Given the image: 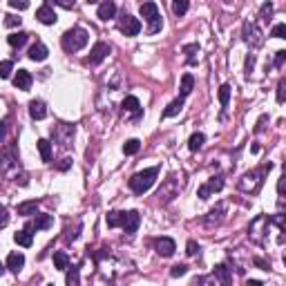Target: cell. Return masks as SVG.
I'll return each instance as SVG.
<instances>
[{"mask_svg": "<svg viewBox=\"0 0 286 286\" xmlns=\"http://www.w3.org/2000/svg\"><path fill=\"white\" fill-rule=\"evenodd\" d=\"M266 121H268V117L264 114V117H262L260 121H257V127H255V132H262V130H264V123H266Z\"/></svg>", "mask_w": 286, "mask_h": 286, "instance_id": "cell-51", "label": "cell"}, {"mask_svg": "<svg viewBox=\"0 0 286 286\" xmlns=\"http://www.w3.org/2000/svg\"><path fill=\"white\" fill-rule=\"evenodd\" d=\"M157 177H159V165L141 170V172H134V175L130 177V181H127V185H130V190H132L134 195H143V192H148L154 185Z\"/></svg>", "mask_w": 286, "mask_h": 286, "instance_id": "cell-3", "label": "cell"}, {"mask_svg": "<svg viewBox=\"0 0 286 286\" xmlns=\"http://www.w3.org/2000/svg\"><path fill=\"white\" fill-rule=\"evenodd\" d=\"M270 36L273 38H286V25L284 22H280V25L273 27V29H270Z\"/></svg>", "mask_w": 286, "mask_h": 286, "instance_id": "cell-40", "label": "cell"}, {"mask_svg": "<svg viewBox=\"0 0 286 286\" xmlns=\"http://www.w3.org/2000/svg\"><path fill=\"white\" fill-rule=\"evenodd\" d=\"M96 16L101 18V20H110V18L117 16V2L114 0H103L99 9H96Z\"/></svg>", "mask_w": 286, "mask_h": 286, "instance_id": "cell-15", "label": "cell"}, {"mask_svg": "<svg viewBox=\"0 0 286 286\" xmlns=\"http://www.w3.org/2000/svg\"><path fill=\"white\" fill-rule=\"evenodd\" d=\"M284 61H286V52H284V49H280V52L275 54V67H277V69H282Z\"/></svg>", "mask_w": 286, "mask_h": 286, "instance_id": "cell-48", "label": "cell"}, {"mask_svg": "<svg viewBox=\"0 0 286 286\" xmlns=\"http://www.w3.org/2000/svg\"><path fill=\"white\" fill-rule=\"evenodd\" d=\"M154 250H157V255H161V257H172L175 250H177L175 239H170V237L154 239Z\"/></svg>", "mask_w": 286, "mask_h": 286, "instance_id": "cell-14", "label": "cell"}, {"mask_svg": "<svg viewBox=\"0 0 286 286\" xmlns=\"http://www.w3.org/2000/svg\"><path fill=\"white\" fill-rule=\"evenodd\" d=\"M204 141H206V137H204L202 132H195L190 139H188V148H190L192 152H197V150L204 148Z\"/></svg>", "mask_w": 286, "mask_h": 286, "instance_id": "cell-32", "label": "cell"}, {"mask_svg": "<svg viewBox=\"0 0 286 286\" xmlns=\"http://www.w3.org/2000/svg\"><path fill=\"white\" fill-rule=\"evenodd\" d=\"M29 117H32L34 121H41V119L47 117V107H45V103L34 99V101L29 103Z\"/></svg>", "mask_w": 286, "mask_h": 286, "instance_id": "cell-20", "label": "cell"}, {"mask_svg": "<svg viewBox=\"0 0 286 286\" xmlns=\"http://www.w3.org/2000/svg\"><path fill=\"white\" fill-rule=\"evenodd\" d=\"M2 273H5V264H0V275H2Z\"/></svg>", "mask_w": 286, "mask_h": 286, "instance_id": "cell-55", "label": "cell"}, {"mask_svg": "<svg viewBox=\"0 0 286 286\" xmlns=\"http://www.w3.org/2000/svg\"><path fill=\"white\" fill-rule=\"evenodd\" d=\"M270 16H273V2H264V5H262V9H260L262 22H268Z\"/></svg>", "mask_w": 286, "mask_h": 286, "instance_id": "cell-39", "label": "cell"}, {"mask_svg": "<svg viewBox=\"0 0 286 286\" xmlns=\"http://www.w3.org/2000/svg\"><path fill=\"white\" fill-rule=\"evenodd\" d=\"M54 224V217L52 215H36V219L34 222L27 224V230H47V228H52Z\"/></svg>", "mask_w": 286, "mask_h": 286, "instance_id": "cell-16", "label": "cell"}, {"mask_svg": "<svg viewBox=\"0 0 286 286\" xmlns=\"http://www.w3.org/2000/svg\"><path fill=\"white\" fill-rule=\"evenodd\" d=\"M244 41L248 42L250 47H260L264 42V36H262V32L257 29L255 22H244Z\"/></svg>", "mask_w": 286, "mask_h": 286, "instance_id": "cell-13", "label": "cell"}, {"mask_svg": "<svg viewBox=\"0 0 286 286\" xmlns=\"http://www.w3.org/2000/svg\"><path fill=\"white\" fill-rule=\"evenodd\" d=\"M270 168H273V163L264 165V168H260V170H250V172H246V175L239 179V190L255 195V192L262 188V184H264V175L268 172Z\"/></svg>", "mask_w": 286, "mask_h": 286, "instance_id": "cell-5", "label": "cell"}, {"mask_svg": "<svg viewBox=\"0 0 286 286\" xmlns=\"http://www.w3.org/2000/svg\"><path fill=\"white\" fill-rule=\"evenodd\" d=\"M52 137L54 141H59L63 148L72 145V139H74V125H69V123H61L52 130Z\"/></svg>", "mask_w": 286, "mask_h": 286, "instance_id": "cell-9", "label": "cell"}, {"mask_svg": "<svg viewBox=\"0 0 286 286\" xmlns=\"http://www.w3.org/2000/svg\"><path fill=\"white\" fill-rule=\"evenodd\" d=\"M5 25H7V27H20V18H18V16H11V14H7V16H5Z\"/></svg>", "mask_w": 286, "mask_h": 286, "instance_id": "cell-46", "label": "cell"}, {"mask_svg": "<svg viewBox=\"0 0 286 286\" xmlns=\"http://www.w3.org/2000/svg\"><path fill=\"white\" fill-rule=\"evenodd\" d=\"M54 266H56L59 270H67L69 268V257H67L65 250H56V253H54Z\"/></svg>", "mask_w": 286, "mask_h": 286, "instance_id": "cell-30", "label": "cell"}, {"mask_svg": "<svg viewBox=\"0 0 286 286\" xmlns=\"http://www.w3.org/2000/svg\"><path fill=\"white\" fill-rule=\"evenodd\" d=\"M250 72H253V56L246 59V74H250Z\"/></svg>", "mask_w": 286, "mask_h": 286, "instance_id": "cell-53", "label": "cell"}, {"mask_svg": "<svg viewBox=\"0 0 286 286\" xmlns=\"http://www.w3.org/2000/svg\"><path fill=\"white\" fill-rule=\"evenodd\" d=\"M224 210H226V206H224V204L215 206V208H212V210L206 215L204 224H206V226H217V224H222V215H224Z\"/></svg>", "mask_w": 286, "mask_h": 286, "instance_id": "cell-21", "label": "cell"}, {"mask_svg": "<svg viewBox=\"0 0 286 286\" xmlns=\"http://www.w3.org/2000/svg\"><path fill=\"white\" fill-rule=\"evenodd\" d=\"M65 284H67V286H76V284H81L79 268H69V270H67V277H65Z\"/></svg>", "mask_w": 286, "mask_h": 286, "instance_id": "cell-37", "label": "cell"}, {"mask_svg": "<svg viewBox=\"0 0 286 286\" xmlns=\"http://www.w3.org/2000/svg\"><path fill=\"white\" fill-rule=\"evenodd\" d=\"M7 137V121H0V143L5 141Z\"/></svg>", "mask_w": 286, "mask_h": 286, "instance_id": "cell-50", "label": "cell"}, {"mask_svg": "<svg viewBox=\"0 0 286 286\" xmlns=\"http://www.w3.org/2000/svg\"><path fill=\"white\" fill-rule=\"evenodd\" d=\"M185 253L190 255V257H195V255H199V244H197L195 239H190V242H188V246H185Z\"/></svg>", "mask_w": 286, "mask_h": 286, "instance_id": "cell-44", "label": "cell"}, {"mask_svg": "<svg viewBox=\"0 0 286 286\" xmlns=\"http://www.w3.org/2000/svg\"><path fill=\"white\" fill-rule=\"evenodd\" d=\"M228 101H230V85H222V87H219V103L226 107Z\"/></svg>", "mask_w": 286, "mask_h": 286, "instance_id": "cell-38", "label": "cell"}, {"mask_svg": "<svg viewBox=\"0 0 286 286\" xmlns=\"http://www.w3.org/2000/svg\"><path fill=\"white\" fill-rule=\"evenodd\" d=\"M184 101H185L184 96H179V99H175V101H172V103H170V105L163 110V119L177 117V114H179V112H181V107H184Z\"/></svg>", "mask_w": 286, "mask_h": 286, "instance_id": "cell-26", "label": "cell"}, {"mask_svg": "<svg viewBox=\"0 0 286 286\" xmlns=\"http://www.w3.org/2000/svg\"><path fill=\"white\" fill-rule=\"evenodd\" d=\"M9 7H14V9H27L29 7V0H9Z\"/></svg>", "mask_w": 286, "mask_h": 286, "instance_id": "cell-45", "label": "cell"}, {"mask_svg": "<svg viewBox=\"0 0 286 286\" xmlns=\"http://www.w3.org/2000/svg\"><path fill=\"white\" fill-rule=\"evenodd\" d=\"M47 47L42 45V42H36V45H32L29 47V59L34 61V63H42V61L47 59Z\"/></svg>", "mask_w": 286, "mask_h": 286, "instance_id": "cell-22", "label": "cell"}, {"mask_svg": "<svg viewBox=\"0 0 286 286\" xmlns=\"http://www.w3.org/2000/svg\"><path fill=\"white\" fill-rule=\"evenodd\" d=\"M224 188V177H212L208 184L199 185V190H197V197L199 199H210L212 192H219Z\"/></svg>", "mask_w": 286, "mask_h": 286, "instance_id": "cell-12", "label": "cell"}, {"mask_svg": "<svg viewBox=\"0 0 286 286\" xmlns=\"http://www.w3.org/2000/svg\"><path fill=\"white\" fill-rule=\"evenodd\" d=\"M22 266H25V255H22V253H11L9 257H7V266H5V268H9L14 275H18V273H20Z\"/></svg>", "mask_w": 286, "mask_h": 286, "instance_id": "cell-19", "label": "cell"}, {"mask_svg": "<svg viewBox=\"0 0 286 286\" xmlns=\"http://www.w3.org/2000/svg\"><path fill=\"white\" fill-rule=\"evenodd\" d=\"M268 226H270L268 215H257V217L250 222V226H248V237L253 239L255 244H262L264 237H266V233H268Z\"/></svg>", "mask_w": 286, "mask_h": 286, "instance_id": "cell-8", "label": "cell"}, {"mask_svg": "<svg viewBox=\"0 0 286 286\" xmlns=\"http://www.w3.org/2000/svg\"><path fill=\"white\" fill-rule=\"evenodd\" d=\"M123 110L132 112L134 117H139V114H141V103H139L137 96H125V101H123Z\"/></svg>", "mask_w": 286, "mask_h": 286, "instance_id": "cell-27", "label": "cell"}, {"mask_svg": "<svg viewBox=\"0 0 286 286\" xmlns=\"http://www.w3.org/2000/svg\"><path fill=\"white\" fill-rule=\"evenodd\" d=\"M32 230H27V228H25V230H18V233L16 235H14V242H16V244L18 246H25V248H29V246H32L34 244V237H32Z\"/></svg>", "mask_w": 286, "mask_h": 286, "instance_id": "cell-25", "label": "cell"}, {"mask_svg": "<svg viewBox=\"0 0 286 286\" xmlns=\"http://www.w3.org/2000/svg\"><path fill=\"white\" fill-rule=\"evenodd\" d=\"M87 2H99V0H87Z\"/></svg>", "mask_w": 286, "mask_h": 286, "instance_id": "cell-56", "label": "cell"}, {"mask_svg": "<svg viewBox=\"0 0 286 286\" xmlns=\"http://www.w3.org/2000/svg\"><path fill=\"white\" fill-rule=\"evenodd\" d=\"M185 273H188V266L185 264H175L170 268V275L172 277H181V275H185Z\"/></svg>", "mask_w": 286, "mask_h": 286, "instance_id": "cell-42", "label": "cell"}, {"mask_svg": "<svg viewBox=\"0 0 286 286\" xmlns=\"http://www.w3.org/2000/svg\"><path fill=\"white\" fill-rule=\"evenodd\" d=\"M36 18L42 22V25H56V20H59V16L54 14V9L49 5H42L41 9L36 11Z\"/></svg>", "mask_w": 286, "mask_h": 286, "instance_id": "cell-18", "label": "cell"}, {"mask_svg": "<svg viewBox=\"0 0 286 286\" xmlns=\"http://www.w3.org/2000/svg\"><path fill=\"white\" fill-rule=\"evenodd\" d=\"M286 101V81L280 79V83H277V103H284Z\"/></svg>", "mask_w": 286, "mask_h": 286, "instance_id": "cell-41", "label": "cell"}, {"mask_svg": "<svg viewBox=\"0 0 286 286\" xmlns=\"http://www.w3.org/2000/svg\"><path fill=\"white\" fill-rule=\"evenodd\" d=\"M255 264L260 266L262 270H268V268H270V264H266V262H264V260H260V257H257V260H255Z\"/></svg>", "mask_w": 286, "mask_h": 286, "instance_id": "cell-52", "label": "cell"}, {"mask_svg": "<svg viewBox=\"0 0 286 286\" xmlns=\"http://www.w3.org/2000/svg\"><path fill=\"white\" fill-rule=\"evenodd\" d=\"M215 277H217V280L222 282L224 286H228L230 282H233V275H230V268H228L226 264H217V266H215Z\"/></svg>", "mask_w": 286, "mask_h": 286, "instance_id": "cell-23", "label": "cell"}, {"mask_svg": "<svg viewBox=\"0 0 286 286\" xmlns=\"http://www.w3.org/2000/svg\"><path fill=\"white\" fill-rule=\"evenodd\" d=\"M69 165H72V159H69V157H65V159H61V163H56V168H59V170H67Z\"/></svg>", "mask_w": 286, "mask_h": 286, "instance_id": "cell-49", "label": "cell"}, {"mask_svg": "<svg viewBox=\"0 0 286 286\" xmlns=\"http://www.w3.org/2000/svg\"><path fill=\"white\" fill-rule=\"evenodd\" d=\"M141 150V141L139 139H130V141L123 143V152L125 154H137Z\"/></svg>", "mask_w": 286, "mask_h": 286, "instance_id": "cell-34", "label": "cell"}, {"mask_svg": "<svg viewBox=\"0 0 286 286\" xmlns=\"http://www.w3.org/2000/svg\"><path fill=\"white\" fill-rule=\"evenodd\" d=\"M107 54H110V45H107V42H96L94 47H92L90 56L85 59V63L87 65H99V63H103V61L107 59Z\"/></svg>", "mask_w": 286, "mask_h": 286, "instance_id": "cell-11", "label": "cell"}, {"mask_svg": "<svg viewBox=\"0 0 286 286\" xmlns=\"http://www.w3.org/2000/svg\"><path fill=\"white\" fill-rule=\"evenodd\" d=\"M179 190H181V184H179V179H177L175 175H170L168 179L161 184V188H159V192H157V199H159V204H170L175 197H179Z\"/></svg>", "mask_w": 286, "mask_h": 286, "instance_id": "cell-7", "label": "cell"}, {"mask_svg": "<svg viewBox=\"0 0 286 286\" xmlns=\"http://www.w3.org/2000/svg\"><path fill=\"white\" fill-rule=\"evenodd\" d=\"M248 286H262L260 280H248Z\"/></svg>", "mask_w": 286, "mask_h": 286, "instance_id": "cell-54", "label": "cell"}, {"mask_svg": "<svg viewBox=\"0 0 286 286\" xmlns=\"http://www.w3.org/2000/svg\"><path fill=\"white\" fill-rule=\"evenodd\" d=\"M119 29H121L125 36H137V34L141 32V22H139V18L130 16V14H123V16L119 18Z\"/></svg>", "mask_w": 286, "mask_h": 286, "instance_id": "cell-10", "label": "cell"}, {"mask_svg": "<svg viewBox=\"0 0 286 286\" xmlns=\"http://www.w3.org/2000/svg\"><path fill=\"white\" fill-rule=\"evenodd\" d=\"M184 54L188 56V65H195V63H197L195 54H199V45H197V42H192V45H185V47H184Z\"/></svg>", "mask_w": 286, "mask_h": 286, "instance_id": "cell-35", "label": "cell"}, {"mask_svg": "<svg viewBox=\"0 0 286 286\" xmlns=\"http://www.w3.org/2000/svg\"><path fill=\"white\" fill-rule=\"evenodd\" d=\"M47 2H54V5L63 7V9H74L76 5V0H47Z\"/></svg>", "mask_w": 286, "mask_h": 286, "instance_id": "cell-43", "label": "cell"}, {"mask_svg": "<svg viewBox=\"0 0 286 286\" xmlns=\"http://www.w3.org/2000/svg\"><path fill=\"white\" fill-rule=\"evenodd\" d=\"M7 224H9V212L5 206H0V228H5Z\"/></svg>", "mask_w": 286, "mask_h": 286, "instance_id": "cell-47", "label": "cell"}, {"mask_svg": "<svg viewBox=\"0 0 286 286\" xmlns=\"http://www.w3.org/2000/svg\"><path fill=\"white\" fill-rule=\"evenodd\" d=\"M38 152H41L42 161L49 163V161H52V143H49L47 139H41V141H38Z\"/></svg>", "mask_w": 286, "mask_h": 286, "instance_id": "cell-31", "label": "cell"}, {"mask_svg": "<svg viewBox=\"0 0 286 286\" xmlns=\"http://www.w3.org/2000/svg\"><path fill=\"white\" fill-rule=\"evenodd\" d=\"M141 11V18L148 22V34H159L161 27H163V20H161V14H159V7L154 2H143L139 7Z\"/></svg>", "mask_w": 286, "mask_h": 286, "instance_id": "cell-6", "label": "cell"}, {"mask_svg": "<svg viewBox=\"0 0 286 286\" xmlns=\"http://www.w3.org/2000/svg\"><path fill=\"white\" fill-rule=\"evenodd\" d=\"M36 208H38L36 199H32V202H22V204H18V215H36Z\"/></svg>", "mask_w": 286, "mask_h": 286, "instance_id": "cell-33", "label": "cell"}, {"mask_svg": "<svg viewBox=\"0 0 286 286\" xmlns=\"http://www.w3.org/2000/svg\"><path fill=\"white\" fill-rule=\"evenodd\" d=\"M188 9H190V0H172V14H175L177 18L185 16Z\"/></svg>", "mask_w": 286, "mask_h": 286, "instance_id": "cell-29", "label": "cell"}, {"mask_svg": "<svg viewBox=\"0 0 286 286\" xmlns=\"http://www.w3.org/2000/svg\"><path fill=\"white\" fill-rule=\"evenodd\" d=\"M32 83H34L32 74H29L27 69H18V72H16V76H14V85H16L18 90L27 92L29 87H32Z\"/></svg>", "mask_w": 286, "mask_h": 286, "instance_id": "cell-17", "label": "cell"}, {"mask_svg": "<svg viewBox=\"0 0 286 286\" xmlns=\"http://www.w3.org/2000/svg\"><path fill=\"white\" fill-rule=\"evenodd\" d=\"M27 38H29V34L27 32H14V34L7 36V42H9L11 47H22V45L27 42Z\"/></svg>", "mask_w": 286, "mask_h": 286, "instance_id": "cell-28", "label": "cell"}, {"mask_svg": "<svg viewBox=\"0 0 286 286\" xmlns=\"http://www.w3.org/2000/svg\"><path fill=\"white\" fill-rule=\"evenodd\" d=\"M179 96H184V99H185V96H190V92L192 90H195V76H192V74H184V76H181V87H179Z\"/></svg>", "mask_w": 286, "mask_h": 286, "instance_id": "cell-24", "label": "cell"}, {"mask_svg": "<svg viewBox=\"0 0 286 286\" xmlns=\"http://www.w3.org/2000/svg\"><path fill=\"white\" fill-rule=\"evenodd\" d=\"M18 170H20L18 152H16V148H14V145H9V148H5L2 157H0V172H2L5 177H11L16 184L27 185V184H29V181H27V175H25V172H20V175H18Z\"/></svg>", "mask_w": 286, "mask_h": 286, "instance_id": "cell-1", "label": "cell"}, {"mask_svg": "<svg viewBox=\"0 0 286 286\" xmlns=\"http://www.w3.org/2000/svg\"><path fill=\"white\" fill-rule=\"evenodd\" d=\"M87 41H90V34L85 32L83 27H72V29H67V32L63 34V38H61V45H63V49L67 54H72V52H79V49H83L85 45H87Z\"/></svg>", "mask_w": 286, "mask_h": 286, "instance_id": "cell-4", "label": "cell"}, {"mask_svg": "<svg viewBox=\"0 0 286 286\" xmlns=\"http://www.w3.org/2000/svg\"><path fill=\"white\" fill-rule=\"evenodd\" d=\"M105 222L110 228L121 226L127 235H132V233H137L139 224H141V215H139L137 210H127V212L125 210H112V212H107Z\"/></svg>", "mask_w": 286, "mask_h": 286, "instance_id": "cell-2", "label": "cell"}, {"mask_svg": "<svg viewBox=\"0 0 286 286\" xmlns=\"http://www.w3.org/2000/svg\"><path fill=\"white\" fill-rule=\"evenodd\" d=\"M14 72V63L11 61H0V79H9Z\"/></svg>", "mask_w": 286, "mask_h": 286, "instance_id": "cell-36", "label": "cell"}]
</instances>
